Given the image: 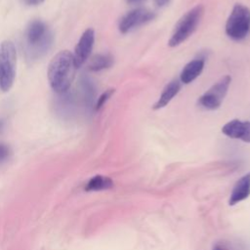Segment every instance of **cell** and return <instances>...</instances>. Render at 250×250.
<instances>
[{
    "label": "cell",
    "mask_w": 250,
    "mask_h": 250,
    "mask_svg": "<svg viewBox=\"0 0 250 250\" xmlns=\"http://www.w3.org/2000/svg\"><path fill=\"white\" fill-rule=\"evenodd\" d=\"M77 68L72 53L67 50L57 53L51 60L47 70L51 88L58 94L65 93L75 77Z\"/></svg>",
    "instance_id": "cell-1"
},
{
    "label": "cell",
    "mask_w": 250,
    "mask_h": 250,
    "mask_svg": "<svg viewBox=\"0 0 250 250\" xmlns=\"http://www.w3.org/2000/svg\"><path fill=\"white\" fill-rule=\"evenodd\" d=\"M53 44V34L45 22L34 20L29 22L24 32L25 55L29 60L43 57Z\"/></svg>",
    "instance_id": "cell-2"
},
{
    "label": "cell",
    "mask_w": 250,
    "mask_h": 250,
    "mask_svg": "<svg viewBox=\"0 0 250 250\" xmlns=\"http://www.w3.org/2000/svg\"><path fill=\"white\" fill-rule=\"evenodd\" d=\"M17 70V50L15 44L5 40L0 44V91L8 92L14 85Z\"/></svg>",
    "instance_id": "cell-3"
},
{
    "label": "cell",
    "mask_w": 250,
    "mask_h": 250,
    "mask_svg": "<svg viewBox=\"0 0 250 250\" xmlns=\"http://www.w3.org/2000/svg\"><path fill=\"white\" fill-rule=\"evenodd\" d=\"M204 8L202 5H197L187 12L177 22L173 33L169 39V46L176 47L186 41L197 28L203 17Z\"/></svg>",
    "instance_id": "cell-4"
},
{
    "label": "cell",
    "mask_w": 250,
    "mask_h": 250,
    "mask_svg": "<svg viewBox=\"0 0 250 250\" xmlns=\"http://www.w3.org/2000/svg\"><path fill=\"white\" fill-rule=\"evenodd\" d=\"M250 30V10L242 4H236L228 18L226 33L233 40H241Z\"/></svg>",
    "instance_id": "cell-5"
},
{
    "label": "cell",
    "mask_w": 250,
    "mask_h": 250,
    "mask_svg": "<svg viewBox=\"0 0 250 250\" xmlns=\"http://www.w3.org/2000/svg\"><path fill=\"white\" fill-rule=\"evenodd\" d=\"M230 81L231 78L229 75L222 77L199 98L198 104L207 110L219 108L228 93Z\"/></svg>",
    "instance_id": "cell-6"
},
{
    "label": "cell",
    "mask_w": 250,
    "mask_h": 250,
    "mask_svg": "<svg viewBox=\"0 0 250 250\" xmlns=\"http://www.w3.org/2000/svg\"><path fill=\"white\" fill-rule=\"evenodd\" d=\"M155 18L154 12L146 8H137L127 12L118 22V29L121 33H128L138 28Z\"/></svg>",
    "instance_id": "cell-7"
},
{
    "label": "cell",
    "mask_w": 250,
    "mask_h": 250,
    "mask_svg": "<svg viewBox=\"0 0 250 250\" xmlns=\"http://www.w3.org/2000/svg\"><path fill=\"white\" fill-rule=\"evenodd\" d=\"M95 43V31L93 28L86 29L80 36L75 49L74 61L77 67H80L90 57Z\"/></svg>",
    "instance_id": "cell-8"
},
{
    "label": "cell",
    "mask_w": 250,
    "mask_h": 250,
    "mask_svg": "<svg viewBox=\"0 0 250 250\" xmlns=\"http://www.w3.org/2000/svg\"><path fill=\"white\" fill-rule=\"evenodd\" d=\"M222 132L230 139L250 143V121L232 119L223 126Z\"/></svg>",
    "instance_id": "cell-9"
},
{
    "label": "cell",
    "mask_w": 250,
    "mask_h": 250,
    "mask_svg": "<svg viewBox=\"0 0 250 250\" xmlns=\"http://www.w3.org/2000/svg\"><path fill=\"white\" fill-rule=\"evenodd\" d=\"M249 195H250V173L244 175L236 182V184L234 185L231 190L229 204L235 205L243 201L244 199H246Z\"/></svg>",
    "instance_id": "cell-10"
},
{
    "label": "cell",
    "mask_w": 250,
    "mask_h": 250,
    "mask_svg": "<svg viewBox=\"0 0 250 250\" xmlns=\"http://www.w3.org/2000/svg\"><path fill=\"white\" fill-rule=\"evenodd\" d=\"M205 64V60L203 58H198L190 61L187 63L180 74V81L182 84H189L194 79H196L202 72Z\"/></svg>",
    "instance_id": "cell-11"
},
{
    "label": "cell",
    "mask_w": 250,
    "mask_h": 250,
    "mask_svg": "<svg viewBox=\"0 0 250 250\" xmlns=\"http://www.w3.org/2000/svg\"><path fill=\"white\" fill-rule=\"evenodd\" d=\"M181 86L182 82L180 81V79H174L171 82H169L163 89L157 102L152 106L153 109H160L166 106L172 101V99L179 93V91L181 90Z\"/></svg>",
    "instance_id": "cell-12"
},
{
    "label": "cell",
    "mask_w": 250,
    "mask_h": 250,
    "mask_svg": "<svg viewBox=\"0 0 250 250\" xmlns=\"http://www.w3.org/2000/svg\"><path fill=\"white\" fill-rule=\"evenodd\" d=\"M113 188V182L109 177L97 175L92 177L85 186L86 191H101Z\"/></svg>",
    "instance_id": "cell-13"
},
{
    "label": "cell",
    "mask_w": 250,
    "mask_h": 250,
    "mask_svg": "<svg viewBox=\"0 0 250 250\" xmlns=\"http://www.w3.org/2000/svg\"><path fill=\"white\" fill-rule=\"evenodd\" d=\"M113 64V58L109 54H99L94 56L89 62L91 71H101L110 67Z\"/></svg>",
    "instance_id": "cell-14"
},
{
    "label": "cell",
    "mask_w": 250,
    "mask_h": 250,
    "mask_svg": "<svg viewBox=\"0 0 250 250\" xmlns=\"http://www.w3.org/2000/svg\"><path fill=\"white\" fill-rule=\"evenodd\" d=\"M114 89H107V90H105L99 98H98V101H97V103H96V106H95V108H96V110H99V109H101L104 105V104L110 99V97L114 94Z\"/></svg>",
    "instance_id": "cell-15"
},
{
    "label": "cell",
    "mask_w": 250,
    "mask_h": 250,
    "mask_svg": "<svg viewBox=\"0 0 250 250\" xmlns=\"http://www.w3.org/2000/svg\"><path fill=\"white\" fill-rule=\"evenodd\" d=\"M11 155V148L7 144L0 143V164L9 159Z\"/></svg>",
    "instance_id": "cell-16"
},
{
    "label": "cell",
    "mask_w": 250,
    "mask_h": 250,
    "mask_svg": "<svg viewBox=\"0 0 250 250\" xmlns=\"http://www.w3.org/2000/svg\"><path fill=\"white\" fill-rule=\"evenodd\" d=\"M21 2L28 6H36L43 3L44 0H21Z\"/></svg>",
    "instance_id": "cell-17"
},
{
    "label": "cell",
    "mask_w": 250,
    "mask_h": 250,
    "mask_svg": "<svg viewBox=\"0 0 250 250\" xmlns=\"http://www.w3.org/2000/svg\"><path fill=\"white\" fill-rule=\"evenodd\" d=\"M154 2H155V4H156L157 6L163 7V6H165L166 4H168V3L170 2V0H154Z\"/></svg>",
    "instance_id": "cell-18"
},
{
    "label": "cell",
    "mask_w": 250,
    "mask_h": 250,
    "mask_svg": "<svg viewBox=\"0 0 250 250\" xmlns=\"http://www.w3.org/2000/svg\"><path fill=\"white\" fill-rule=\"evenodd\" d=\"M4 125H5V122L3 119H0V133L3 131L4 129Z\"/></svg>",
    "instance_id": "cell-19"
},
{
    "label": "cell",
    "mask_w": 250,
    "mask_h": 250,
    "mask_svg": "<svg viewBox=\"0 0 250 250\" xmlns=\"http://www.w3.org/2000/svg\"><path fill=\"white\" fill-rule=\"evenodd\" d=\"M128 3H138V2H141L142 0H126Z\"/></svg>",
    "instance_id": "cell-20"
},
{
    "label": "cell",
    "mask_w": 250,
    "mask_h": 250,
    "mask_svg": "<svg viewBox=\"0 0 250 250\" xmlns=\"http://www.w3.org/2000/svg\"><path fill=\"white\" fill-rule=\"evenodd\" d=\"M214 250H225V249H224V248H222L221 246L217 245V246H215V247H214Z\"/></svg>",
    "instance_id": "cell-21"
}]
</instances>
